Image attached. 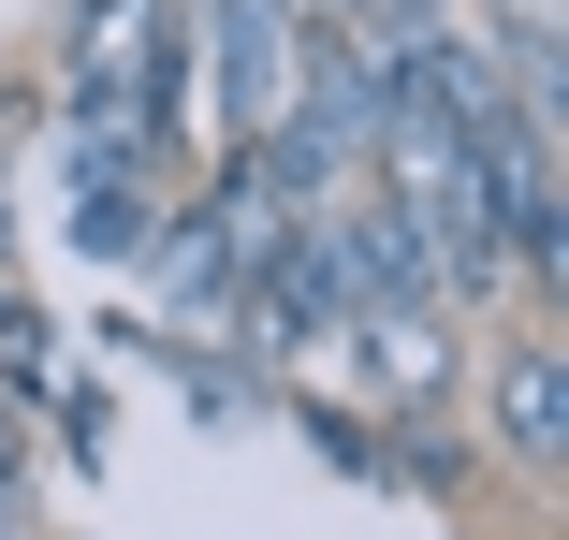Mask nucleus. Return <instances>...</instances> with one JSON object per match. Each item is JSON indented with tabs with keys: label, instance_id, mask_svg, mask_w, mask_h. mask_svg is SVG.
Returning a JSON list of instances; mask_svg holds the SVG:
<instances>
[{
	"label": "nucleus",
	"instance_id": "f257e3e1",
	"mask_svg": "<svg viewBox=\"0 0 569 540\" xmlns=\"http://www.w3.org/2000/svg\"><path fill=\"white\" fill-rule=\"evenodd\" d=\"M278 234H292V190L263 176V147H219V176H204V204H190V220H161V292L190 307V321H219V307H234L263 263H278Z\"/></svg>",
	"mask_w": 569,
	"mask_h": 540
},
{
	"label": "nucleus",
	"instance_id": "f03ea898",
	"mask_svg": "<svg viewBox=\"0 0 569 540\" xmlns=\"http://www.w3.org/2000/svg\"><path fill=\"white\" fill-rule=\"evenodd\" d=\"M336 351H351V380L380 409H423L452 380V321H438V292H366L351 321H336Z\"/></svg>",
	"mask_w": 569,
	"mask_h": 540
},
{
	"label": "nucleus",
	"instance_id": "7ed1b4c3",
	"mask_svg": "<svg viewBox=\"0 0 569 540\" xmlns=\"http://www.w3.org/2000/svg\"><path fill=\"white\" fill-rule=\"evenodd\" d=\"M73 249H88V263H147V249H161V161L73 147Z\"/></svg>",
	"mask_w": 569,
	"mask_h": 540
},
{
	"label": "nucleus",
	"instance_id": "20e7f679",
	"mask_svg": "<svg viewBox=\"0 0 569 540\" xmlns=\"http://www.w3.org/2000/svg\"><path fill=\"white\" fill-rule=\"evenodd\" d=\"M497 439H511L526 482L569 468V337H511V366H497Z\"/></svg>",
	"mask_w": 569,
	"mask_h": 540
},
{
	"label": "nucleus",
	"instance_id": "39448f33",
	"mask_svg": "<svg viewBox=\"0 0 569 540\" xmlns=\"http://www.w3.org/2000/svg\"><path fill=\"white\" fill-rule=\"evenodd\" d=\"M307 439H321L336 468H380V423H366V409H307Z\"/></svg>",
	"mask_w": 569,
	"mask_h": 540
},
{
	"label": "nucleus",
	"instance_id": "423d86ee",
	"mask_svg": "<svg viewBox=\"0 0 569 540\" xmlns=\"http://www.w3.org/2000/svg\"><path fill=\"white\" fill-rule=\"evenodd\" d=\"M555 16H569V0H511V30H555Z\"/></svg>",
	"mask_w": 569,
	"mask_h": 540
},
{
	"label": "nucleus",
	"instance_id": "0eeeda50",
	"mask_svg": "<svg viewBox=\"0 0 569 540\" xmlns=\"http://www.w3.org/2000/svg\"><path fill=\"white\" fill-rule=\"evenodd\" d=\"M0 249H16V190H0Z\"/></svg>",
	"mask_w": 569,
	"mask_h": 540
},
{
	"label": "nucleus",
	"instance_id": "6e6552de",
	"mask_svg": "<svg viewBox=\"0 0 569 540\" xmlns=\"http://www.w3.org/2000/svg\"><path fill=\"white\" fill-rule=\"evenodd\" d=\"M0 540H16V497H0Z\"/></svg>",
	"mask_w": 569,
	"mask_h": 540
}]
</instances>
